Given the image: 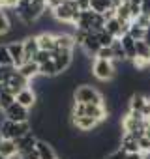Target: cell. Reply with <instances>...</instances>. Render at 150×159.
I'll return each mask as SVG.
<instances>
[{
  "label": "cell",
  "mask_w": 150,
  "mask_h": 159,
  "mask_svg": "<svg viewBox=\"0 0 150 159\" xmlns=\"http://www.w3.org/2000/svg\"><path fill=\"white\" fill-rule=\"evenodd\" d=\"M73 101L85 105H105L103 94L90 84H77L73 90Z\"/></svg>",
  "instance_id": "1"
},
{
  "label": "cell",
  "mask_w": 150,
  "mask_h": 159,
  "mask_svg": "<svg viewBox=\"0 0 150 159\" xmlns=\"http://www.w3.org/2000/svg\"><path fill=\"white\" fill-rule=\"evenodd\" d=\"M34 127L30 122H21V124H13L10 120L4 122L2 129H0V137L2 139H10V140H19L23 137H26L28 133H32Z\"/></svg>",
  "instance_id": "2"
},
{
  "label": "cell",
  "mask_w": 150,
  "mask_h": 159,
  "mask_svg": "<svg viewBox=\"0 0 150 159\" xmlns=\"http://www.w3.org/2000/svg\"><path fill=\"white\" fill-rule=\"evenodd\" d=\"M92 75L101 83H109L118 75L115 62L111 60H101V58H94L92 60Z\"/></svg>",
  "instance_id": "3"
},
{
  "label": "cell",
  "mask_w": 150,
  "mask_h": 159,
  "mask_svg": "<svg viewBox=\"0 0 150 159\" xmlns=\"http://www.w3.org/2000/svg\"><path fill=\"white\" fill-rule=\"evenodd\" d=\"M4 114H6V120H10L13 124H21V122H28L30 120V111L25 109L23 105H19L17 101L12 107H8L4 111Z\"/></svg>",
  "instance_id": "4"
},
{
  "label": "cell",
  "mask_w": 150,
  "mask_h": 159,
  "mask_svg": "<svg viewBox=\"0 0 150 159\" xmlns=\"http://www.w3.org/2000/svg\"><path fill=\"white\" fill-rule=\"evenodd\" d=\"M53 62H54V66L58 69V75H62V73H66L71 67V64H73V52L71 51H54L53 52Z\"/></svg>",
  "instance_id": "5"
},
{
  "label": "cell",
  "mask_w": 150,
  "mask_h": 159,
  "mask_svg": "<svg viewBox=\"0 0 150 159\" xmlns=\"http://www.w3.org/2000/svg\"><path fill=\"white\" fill-rule=\"evenodd\" d=\"M15 101L19 103V105H23L25 109H28V111H32L36 105H38V101H40V98H38V94H36V90L34 88H30V86H26V88H23L17 96H15Z\"/></svg>",
  "instance_id": "6"
},
{
  "label": "cell",
  "mask_w": 150,
  "mask_h": 159,
  "mask_svg": "<svg viewBox=\"0 0 150 159\" xmlns=\"http://www.w3.org/2000/svg\"><path fill=\"white\" fill-rule=\"evenodd\" d=\"M54 41H56V51H75L77 49V43H75V38L71 32H58L54 34Z\"/></svg>",
  "instance_id": "7"
},
{
  "label": "cell",
  "mask_w": 150,
  "mask_h": 159,
  "mask_svg": "<svg viewBox=\"0 0 150 159\" xmlns=\"http://www.w3.org/2000/svg\"><path fill=\"white\" fill-rule=\"evenodd\" d=\"M8 51H10V56H12V60H13V66H15V67H21V66L26 62V58H25V45H23V41H12V43H8Z\"/></svg>",
  "instance_id": "8"
},
{
  "label": "cell",
  "mask_w": 150,
  "mask_h": 159,
  "mask_svg": "<svg viewBox=\"0 0 150 159\" xmlns=\"http://www.w3.org/2000/svg\"><path fill=\"white\" fill-rule=\"evenodd\" d=\"M120 148L126 153H139L141 152L139 139L135 135H129V133H122V137H120Z\"/></svg>",
  "instance_id": "9"
},
{
  "label": "cell",
  "mask_w": 150,
  "mask_h": 159,
  "mask_svg": "<svg viewBox=\"0 0 150 159\" xmlns=\"http://www.w3.org/2000/svg\"><path fill=\"white\" fill-rule=\"evenodd\" d=\"M23 45H25V58L26 62L28 60H34L36 54L40 52V43H38V36H28L23 39Z\"/></svg>",
  "instance_id": "10"
},
{
  "label": "cell",
  "mask_w": 150,
  "mask_h": 159,
  "mask_svg": "<svg viewBox=\"0 0 150 159\" xmlns=\"http://www.w3.org/2000/svg\"><path fill=\"white\" fill-rule=\"evenodd\" d=\"M146 103H148V98H146L144 94H141V92H135V94H131L129 99H128V111L143 112V109L146 107Z\"/></svg>",
  "instance_id": "11"
},
{
  "label": "cell",
  "mask_w": 150,
  "mask_h": 159,
  "mask_svg": "<svg viewBox=\"0 0 150 159\" xmlns=\"http://www.w3.org/2000/svg\"><path fill=\"white\" fill-rule=\"evenodd\" d=\"M36 152L40 153V159H58V153L49 140H38Z\"/></svg>",
  "instance_id": "12"
},
{
  "label": "cell",
  "mask_w": 150,
  "mask_h": 159,
  "mask_svg": "<svg viewBox=\"0 0 150 159\" xmlns=\"http://www.w3.org/2000/svg\"><path fill=\"white\" fill-rule=\"evenodd\" d=\"M38 43H40V51H49V52L56 51V41H54L53 32H40L38 34Z\"/></svg>",
  "instance_id": "13"
},
{
  "label": "cell",
  "mask_w": 150,
  "mask_h": 159,
  "mask_svg": "<svg viewBox=\"0 0 150 159\" xmlns=\"http://www.w3.org/2000/svg\"><path fill=\"white\" fill-rule=\"evenodd\" d=\"M17 71L30 83V81H34V79L40 75V66H38L34 60H28V62H25L21 67H17Z\"/></svg>",
  "instance_id": "14"
},
{
  "label": "cell",
  "mask_w": 150,
  "mask_h": 159,
  "mask_svg": "<svg viewBox=\"0 0 150 159\" xmlns=\"http://www.w3.org/2000/svg\"><path fill=\"white\" fill-rule=\"evenodd\" d=\"M38 135H34V131L32 133H28L26 137H23V139H19V140H15L17 142V150H19V153H26V152H30V150H34L36 148V144H38Z\"/></svg>",
  "instance_id": "15"
},
{
  "label": "cell",
  "mask_w": 150,
  "mask_h": 159,
  "mask_svg": "<svg viewBox=\"0 0 150 159\" xmlns=\"http://www.w3.org/2000/svg\"><path fill=\"white\" fill-rule=\"evenodd\" d=\"M120 41H122V47H124V51H126V56H128V60H135L137 58V41L129 36V34H126V36H122L120 38Z\"/></svg>",
  "instance_id": "16"
},
{
  "label": "cell",
  "mask_w": 150,
  "mask_h": 159,
  "mask_svg": "<svg viewBox=\"0 0 150 159\" xmlns=\"http://www.w3.org/2000/svg\"><path fill=\"white\" fill-rule=\"evenodd\" d=\"M105 32H109L113 38H122L124 36V23L122 21H118L116 17H113V19H109L107 23H105Z\"/></svg>",
  "instance_id": "17"
},
{
  "label": "cell",
  "mask_w": 150,
  "mask_h": 159,
  "mask_svg": "<svg viewBox=\"0 0 150 159\" xmlns=\"http://www.w3.org/2000/svg\"><path fill=\"white\" fill-rule=\"evenodd\" d=\"M15 153H19V150H17V142H15V140L0 139V155L8 159V157H12V155H15Z\"/></svg>",
  "instance_id": "18"
},
{
  "label": "cell",
  "mask_w": 150,
  "mask_h": 159,
  "mask_svg": "<svg viewBox=\"0 0 150 159\" xmlns=\"http://www.w3.org/2000/svg\"><path fill=\"white\" fill-rule=\"evenodd\" d=\"M90 10H92L94 13L105 15L109 10H115V8H113V2H111V0H90Z\"/></svg>",
  "instance_id": "19"
},
{
  "label": "cell",
  "mask_w": 150,
  "mask_h": 159,
  "mask_svg": "<svg viewBox=\"0 0 150 159\" xmlns=\"http://www.w3.org/2000/svg\"><path fill=\"white\" fill-rule=\"evenodd\" d=\"M115 11H116V19H118V21H122V23H133V21H131V11H129V4H128V2H122Z\"/></svg>",
  "instance_id": "20"
},
{
  "label": "cell",
  "mask_w": 150,
  "mask_h": 159,
  "mask_svg": "<svg viewBox=\"0 0 150 159\" xmlns=\"http://www.w3.org/2000/svg\"><path fill=\"white\" fill-rule=\"evenodd\" d=\"M40 75H41V77H47V79H54V77L58 75V69H56L54 62L49 60V62L41 64V66H40Z\"/></svg>",
  "instance_id": "21"
},
{
  "label": "cell",
  "mask_w": 150,
  "mask_h": 159,
  "mask_svg": "<svg viewBox=\"0 0 150 159\" xmlns=\"http://www.w3.org/2000/svg\"><path fill=\"white\" fill-rule=\"evenodd\" d=\"M12 32V21L6 10H0V36H8Z\"/></svg>",
  "instance_id": "22"
},
{
  "label": "cell",
  "mask_w": 150,
  "mask_h": 159,
  "mask_svg": "<svg viewBox=\"0 0 150 159\" xmlns=\"http://www.w3.org/2000/svg\"><path fill=\"white\" fill-rule=\"evenodd\" d=\"M135 41H143L144 39V34H146V28H143V26H139L135 21L131 23V26H129V32H128Z\"/></svg>",
  "instance_id": "23"
},
{
  "label": "cell",
  "mask_w": 150,
  "mask_h": 159,
  "mask_svg": "<svg viewBox=\"0 0 150 159\" xmlns=\"http://www.w3.org/2000/svg\"><path fill=\"white\" fill-rule=\"evenodd\" d=\"M0 66H13V60L10 56L8 45H0Z\"/></svg>",
  "instance_id": "24"
},
{
  "label": "cell",
  "mask_w": 150,
  "mask_h": 159,
  "mask_svg": "<svg viewBox=\"0 0 150 159\" xmlns=\"http://www.w3.org/2000/svg\"><path fill=\"white\" fill-rule=\"evenodd\" d=\"M15 69V66H0V83H8Z\"/></svg>",
  "instance_id": "25"
},
{
  "label": "cell",
  "mask_w": 150,
  "mask_h": 159,
  "mask_svg": "<svg viewBox=\"0 0 150 159\" xmlns=\"http://www.w3.org/2000/svg\"><path fill=\"white\" fill-rule=\"evenodd\" d=\"M15 103V96H12V94H6V92H2L0 94V109L2 111H6L8 107H12Z\"/></svg>",
  "instance_id": "26"
},
{
  "label": "cell",
  "mask_w": 150,
  "mask_h": 159,
  "mask_svg": "<svg viewBox=\"0 0 150 159\" xmlns=\"http://www.w3.org/2000/svg\"><path fill=\"white\" fill-rule=\"evenodd\" d=\"M98 39H100V45H101V47H111V45L115 43V39H116V38H113L109 32H105V30H103V32H100V34H98Z\"/></svg>",
  "instance_id": "27"
},
{
  "label": "cell",
  "mask_w": 150,
  "mask_h": 159,
  "mask_svg": "<svg viewBox=\"0 0 150 159\" xmlns=\"http://www.w3.org/2000/svg\"><path fill=\"white\" fill-rule=\"evenodd\" d=\"M96 58H101V60H111V62H115V52H113V49H111V47H101V49H100V52L96 54Z\"/></svg>",
  "instance_id": "28"
},
{
  "label": "cell",
  "mask_w": 150,
  "mask_h": 159,
  "mask_svg": "<svg viewBox=\"0 0 150 159\" xmlns=\"http://www.w3.org/2000/svg\"><path fill=\"white\" fill-rule=\"evenodd\" d=\"M49 60H53V52H49V51H40V52L36 54V58H34V62H36L38 66H41V64H45V62H49Z\"/></svg>",
  "instance_id": "29"
},
{
  "label": "cell",
  "mask_w": 150,
  "mask_h": 159,
  "mask_svg": "<svg viewBox=\"0 0 150 159\" xmlns=\"http://www.w3.org/2000/svg\"><path fill=\"white\" fill-rule=\"evenodd\" d=\"M21 0H0V10H17Z\"/></svg>",
  "instance_id": "30"
},
{
  "label": "cell",
  "mask_w": 150,
  "mask_h": 159,
  "mask_svg": "<svg viewBox=\"0 0 150 159\" xmlns=\"http://www.w3.org/2000/svg\"><path fill=\"white\" fill-rule=\"evenodd\" d=\"M126 155H128V153H126L122 148H118V150H115V152H109L105 159H126Z\"/></svg>",
  "instance_id": "31"
},
{
  "label": "cell",
  "mask_w": 150,
  "mask_h": 159,
  "mask_svg": "<svg viewBox=\"0 0 150 159\" xmlns=\"http://www.w3.org/2000/svg\"><path fill=\"white\" fill-rule=\"evenodd\" d=\"M139 146H141V152L144 153V155H150V140L148 139H139Z\"/></svg>",
  "instance_id": "32"
},
{
  "label": "cell",
  "mask_w": 150,
  "mask_h": 159,
  "mask_svg": "<svg viewBox=\"0 0 150 159\" xmlns=\"http://www.w3.org/2000/svg\"><path fill=\"white\" fill-rule=\"evenodd\" d=\"M79 11H90V0H75Z\"/></svg>",
  "instance_id": "33"
},
{
  "label": "cell",
  "mask_w": 150,
  "mask_h": 159,
  "mask_svg": "<svg viewBox=\"0 0 150 159\" xmlns=\"http://www.w3.org/2000/svg\"><path fill=\"white\" fill-rule=\"evenodd\" d=\"M64 2H66V0H45V4H47V10H51V11H53V10H56L58 6H62Z\"/></svg>",
  "instance_id": "34"
},
{
  "label": "cell",
  "mask_w": 150,
  "mask_h": 159,
  "mask_svg": "<svg viewBox=\"0 0 150 159\" xmlns=\"http://www.w3.org/2000/svg\"><path fill=\"white\" fill-rule=\"evenodd\" d=\"M21 155H23V159H40V153L36 152V148L30 150V152H26V153H21Z\"/></svg>",
  "instance_id": "35"
},
{
  "label": "cell",
  "mask_w": 150,
  "mask_h": 159,
  "mask_svg": "<svg viewBox=\"0 0 150 159\" xmlns=\"http://www.w3.org/2000/svg\"><path fill=\"white\" fill-rule=\"evenodd\" d=\"M126 159H146V155L143 152H139V153H128Z\"/></svg>",
  "instance_id": "36"
},
{
  "label": "cell",
  "mask_w": 150,
  "mask_h": 159,
  "mask_svg": "<svg viewBox=\"0 0 150 159\" xmlns=\"http://www.w3.org/2000/svg\"><path fill=\"white\" fill-rule=\"evenodd\" d=\"M143 137L150 140V122H146V127H144V135H143Z\"/></svg>",
  "instance_id": "37"
},
{
  "label": "cell",
  "mask_w": 150,
  "mask_h": 159,
  "mask_svg": "<svg viewBox=\"0 0 150 159\" xmlns=\"http://www.w3.org/2000/svg\"><path fill=\"white\" fill-rule=\"evenodd\" d=\"M143 41H144L146 45H150V26L146 28V34H144V39H143Z\"/></svg>",
  "instance_id": "38"
},
{
  "label": "cell",
  "mask_w": 150,
  "mask_h": 159,
  "mask_svg": "<svg viewBox=\"0 0 150 159\" xmlns=\"http://www.w3.org/2000/svg\"><path fill=\"white\" fill-rule=\"evenodd\" d=\"M8 159H23V155H21V153H15V155H12V157H8Z\"/></svg>",
  "instance_id": "39"
},
{
  "label": "cell",
  "mask_w": 150,
  "mask_h": 159,
  "mask_svg": "<svg viewBox=\"0 0 150 159\" xmlns=\"http://www.w3.org/2000/svg\"><path fill=\"white\" fill-rule=\"evenodd\" d=\"M0 159H6V157H2V155H0Z\"/></svg>",
  "instance_id": "40"
},
{
  "label": "cell",
  "mask_w": 150,
  "mask_h": 159,
  "mask_svg": "<svg viewBox=\"0 0 150 159\" xmlns=\"http://www.w3.org/2000/svg\"><path fill=\"white\" fill-rule=\"evenodd\" d=\"M21 2H26V0H21Z\"/></svg>",
  "instance_id": "41"
}]
</instances>
